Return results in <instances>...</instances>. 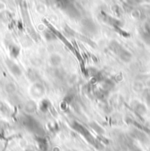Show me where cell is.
Returning a JSON list of instances; mask_svg holds the SVG:
<instances>
[{"instance_id":"cell-1","label":"cell","mask_w":150,"mask_h":151,"mask_svg":"<svg viewBox=\"0 0 150 151\" xmlns=\"http://www.w3.org/2000/svg\"><path fill=\"white\" fill-rule=\"evenodd\" d=\"M6 65L10 70V72L14 75L15 76H20L22 74V71L19 68V66L18 64H16L14 62L11 61V60H7L6 61Z\"/></svg>"},{"instance_id":"cell-2","label":"cell","mask_w":150,"mask_h":151,"mask_svg":"<svg viewBox=\"0 0 150 151\" xmlns=\"http://www.w3.org/2000/svg\"><path fill=\"white\" fill-rule=\"evenodd\" d=\"M44 91H45L44 86H43V84L40 82L34 83V86L31 89V92H32L33 96H34L35 98H40V97H42L43 94H44Z\"/></svg>"},{"instance_id":"cell-3","label":"cell","mask_w":150,"mask_h":151,"mask_svg":"<svg viewBox=\"0 0 150 151\" xmlns=\"http://www.w3.org/2000/svg\"><path fill=\"white\" fill-rule=\"evenodd\" d=\"M49 63L50 65L53 67V68H58L62 63V58L59 55L57 54H52L50 56H49Z\"/></svg>"},{"instance_id":"cell-4","label":"cell","mask_w":150,"mask_h":151,"mask_svg":"<svg viewBox=\"0 0 150 151\" xmlns=\"http://www.w3.org/2000/svg\"><path fill=\"white\" fill-rule=\"evenodd\" d=\"M27 78L29 79V81H31V82L34 83L39 82V79H40V76H39V72H38L36 70H34V69H31V70H27Z\"/></svg>"},{"instance_id":"cell-5","label":"cell","mask_w":150,"mask_h":151,"mask_svg":"<svg viewBox=\"0 0 150 151\" xmlns=\"http://www.w3.org/2000/svg\"><path fill=\"white\" fill-rule=\"evenodd\" d=\"M36 108H37L36 104H35L34 101H28V102L25 105V106H24L25 111L27 113H29V114H30V113H34V112L36 111Z\"/></svg>"},{"instance_id":"cell-6","label":"cell","mask_w":150,"mask_h":151,"mask_svg":"<svg viewBox=\"0 0 150 151\" xmlns=\"http://www.w3.org/2000/svg\"><path fill=\"white\" fill-rule=\"evenodd\" d=\"M37 142L39 145V148L40 149V150L47 151L48 149V144L45 138H43L42 136H39L37 138Z\"/></svg>"},{"instance_id":"cell-7","label":"cell","mask_w":150,"mask_h":151,"mask_svg":"<svg viewBox=\"0 0 150 151\" xmlns=\"http://www.w3.org/2000/svg\"><path fill=\"white\" fill-rule=\"evenodd\" d=\"M16 90H17L16 85L13 83H11V82H8L4 85V91L8 94H13V93H15Z\"/></svg>"},{"instance_id":"cell-8","label":"cell","mask_w":150,"mask_h":151,"mask_svg":"<svg viewBox=\"0 0 150 151\" xmlns=\"http://www.w3.org/2000/svg\"><path fill=\"white\" fill-rule=\"evenodd\" d=\"M49 107H50V102L47 99H43L39 104V110L43 113L47 112Z\"/></svg>"},{"instance_id":"cell-9","label":"cell","mask_w":150,"mask_h":151,"mask_svg":"<svg viewBox=\"0 0 150 151\" xmlns=\"http://www.w3.org/2000/svg\"><path fill=\"white\" fill-rule=\"evenodd\" d=\"M19 54V49L17 47H12L11 48V55L12 57H17Z\"/></svg>"},{"instance_id":"cell-10","label":"cell","mask_w":150,"mask_h":151,"mask_svg":"<svg viewBox=\"0 0 150 151\" xmlns=\"http://www.w3.org/2000/svg\"><path fill=\"white\" fill-rule=\"evenodd\" d=\"M7 107H6V106L4 104V103H2V102H0V111L1 112H5V109H6ZM8 109V108H7Z\"/></svg>"}]
</instances>
